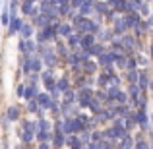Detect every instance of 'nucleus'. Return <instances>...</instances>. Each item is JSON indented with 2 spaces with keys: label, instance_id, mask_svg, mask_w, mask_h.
Segmentation results:
<instances>
[{
  "label": "nucleus",
  "instance_id": "f3484780",
  "mask_svg": "<svg viewBox=\"0 0 153 149\" xmlns=\"http://www.w3.org/2000/svg\"><path fill=\"white\" fill-rule=\"evenodd\" d=\"M54 87L60 91V93H64V91L70 89V82H68V78H60V79H56V85Z\"/></svg>",
  "mask_w": 153,
  "mask_h": 149
},
{
  "label": "nucleus",
  "instance_id": "5701e85b",
  "mask_svg": "<svg viewBox=\"0 0 153 149\" xmlns=\"http://www.w3.org/2000/svg\"><path fill=\"white\" fill-rule=\"evenodd\" d=\"M31 10H33V4H31V2H25V0H22V14H23V16H29Z\"/></svg>",
  "mask_w": 153,
  "mask_h": 149
},
{
  "label": "nucleus",
  "instance_id": "473e14b6",
  "mask_svg": "<svg viewBox=\"0 0 153 149\" xmlns=\"http://www.w3.org/2000/svg\"><path fill=\"white\" fill-rule=\"evenodd\" d=\"M39 149H51V143H39Z\"/></svg>",
  "mask_w": 153,
  "mask_h": 149
},
{
  "label": "nucleus",
  "instance_id": "bb28decb",
  "mask_svg": "<svg viewBox=\"0 0 153 149\" xmlns=\"http://www.w3.org/2000/svg\"><path fill=\"white\" fill-rule=\"evenodd\" d=\"M0 21H2L4 25H8V23H10V14H8V10H6V8H4L2 16H0Z\"/></svg>",
  "mask_w": 153,
  "mask_h": 149
},
{
  "label": "nucleus",
  "instance_id": "4be33fe9",
  "mask_svg": "<svg viewBox=\"0 0 153 149\" xmlns=\"http://www.w3.org/2000/svg\"><path fill=\"white\" fill-rule=\"evenodd\" d=\"M37 128H39V132H51L52 128H51V122L49 120H45V118H41L37 122Z\"/></svg>",
  "mask_w": 153,
  "mask_h": 149
},
{
  "label": "nucleus",
  "instance_id": "412c9836",
  "mask_svg": "<svg viewBox=\"0 0 153 149\" xmlns=\"http://www.w3.org/2000/svg\"><path fill=\"white\" fill-rule=\"evenodd\" d=\"M74 101H76V93L72 89H68V91H64V105H74Z\"/></svg>",
  "mask_w": 153,
  "mask_h": 149
},
{
  "label": "nucleus",
  "instance_id": "f704fd0d",
  "mask_svg": "<svg viewBox=\"0 0 153 149\" xmlns=\"http://www.w3.org/2000/svg\"><path fill=\"white\" fill-rule=\"evenodd\" d=\"M149 87H151V89H153V79H151V82H149Z\"/></svg>",
  "mask_w": 153,
  "mask_h": 149
},
{
  "label": "nucleus",
  "instance_id": "72a5a7b5",
  "mask_svg": "<svg viewBox=\"0 0 153 149\" xmlns=\"http://www.w3.org/2000/svg\"><path fill=\"white\" fill-rule=\"evenodd\" d=\"M25 2H31V4H33V2H37V0H25Z\"/></svg>",
  "mask_w": 153,
  "mask_h": 149
},
{
  "label": "nucleus",
  "instance_id": "1a4fd4ad",
  "mask_svg": "<svg viewBox=\"0 0 153 149\" xmlns=\"http://www.w3.org/2000/svg\"><path fill=\"white\" fill-rule=\"evenodd\" d=\"M134 139H132V136L130 134H126V136H124V138H120V142H118V147H116V149H132V147H134Z\"/></svg>",
  "mask_w": 153,
  "mask_h": 149
},
{
  "label": "nucleus",
  "instance_id": "0eeeda50",
  "mask_svg": "<svg viewBox=\"0 0 153 149\" xmlns=\"http://www.w3.org/2000/svg\"><path fill=\"white\" fill-rule=\"evenodd\" d=\"M97 68H99V66H97V62H91V60H87V62H83V64H82V70L85 72L83 76H89V78L95 74V72H97Z\"/></svg>",
  "mask_w": 153,
  "mask_h": 149
},
{
  "label": "nucleus",
  "instance_id": "9d476101",
  "mask_svg": "<svg viewBox=\"0 0 153 149\" xmlns=\"http://www.w3.org/2000/svg\"><path fill=\"white\" fill-rule=\"evenodd\" d=\"M6 118H8V122H16V120L19 118V107H16V105L8 107V110H6Z\"/></svg>",
  "mask_w": 153,
  "mask_h": 149
},
{
  "label": "nucleus",
  "instance_id": "4468645a",
  "mask_svg": "<svg viewBox=\"0 0 153 149\" xmlns=\"http://www.w3.org/2000/svg\"><path fill=\"white\" fill-rule=\"evenodd\" d=\"M126 95H128V97H130L132 101H134V99H138L140 95H142V89H140V87L136 85V83H130V87H128Z\"/></svg>",
  "mask_w": 153,
  "mask_h": 149
},
{
  "label": "nucleus",
  "instance_id": "9b49d317",
  "mask_svg": "<svg viewBox=\"0 0 153 149\" xmlns=\"http://www.w3.org/2000/svg\"><path fill=\"white\" fill-rule=\"evenodd\" d=\"M19 35H22V39H23V41L31 39V37H33V25H31V23H23V25H22V29H19Z\"/></svg>",
  "mask_w": 153,
  "mask_h": 149
},
{
  "label": "nucleus",
  "instance_id": "39448f33",
  "mask_svg": "<svg viewBox=\"0 0 153 149\" xmlns=\"http://www.w3.org/2000/svg\"><path fill=\"white\" fill-rule=\"evenodd\" d=\"M95 45V35H82V41H79V49L82 50H89Z\"/></svg>",
  "mask_w": 153,
  "mask_h": 149
},
{
  "label": "nucleus",
  "instance_id": "7ed1b4c3",
  "mask_svg": "<svg viewBox=\"0 0 153 149\" xmlns=\"http://www.w3.org/2000/svg\"><path fill=\"white\" fill-rule=\"evenodd\" d=\"M74 33V29H72V23H56V35H62V37H70V35Z\"/></svg>",
  "mask_w": 153,
  "mask_h": 149
},
{
  "label": "nucleus",
  "instance_id": "a878e982",
  "mask_svg": "<svg viewBox=\"0 0 153 149\" xmlns=\"http://www.w3.org/2000/svg\"><path fill=\"white\" fill-rule=\"evenodd\" d=\"M138 78H140V74L136 70H130V72H128V82H130V83H136V82H138Z\"/></svg>",
  "mask_w": 153,
  "mask_h": 149
},
{
  "label": "nucleus",
  "instance_id": "7c9ffc66",
  "mask_svg": "<svg viewBox=\"0 0 153 149\" xmlns=\"http://www.w3.org/2000/svg\"><path fill=\"white\" fill-rule=\"evenodd\" d=\"M116 66H118V68H126V56H124V54L116 60Z\"/></svg>",
  "mask_w": 153,
  "mask_h": 149
},
{
  "label": "nucleus",
  "instance_id": "6ab92c4d",
  "mask_svg": "<svg viewBox=\"0 0 153 149\" xmlns=\"http://www.w3.org/2000/svg\"><path fill=\"white\" fill-rule=\"evenodd\" d=\"M19 139H22L23 143H31L35 139V134H31V132H25V130H22L19 132Z\"/></svg>",
  "mask_w": 153,
  "mask_h": 149
},
{
  "label": "nucleus",
  "instance_id": "c85d7f7f",
  "mask_svg": "<svg viewBox=\"0 0 153 149\" xmlns=\"http://www.w3.org/2000/svg\"><path fill=\"white\" fill-rule=\"evenodd\" d=\"M49 2H51V6L58 8V6H64V4H70V0H49Z\"/></svg>",
  "mask_w": 153,
  "mask_h": 149
},
{
  "label": "nucleus",
  "instance_id": "2eb2a0df",
  "mask_svg": "<svg viewBox=\"0 0 153 149\" xmlns=\"http://www.w3.org/2000/svg\"><path fill=\"white\" fill-rule=\"evenodd\" d=\"M105 52H107V49H105V45H101V43H95V45L89 49V54L91 56H97V58L101 54H105Z\"/></svg>",
  "mask_w": 153,
  "mask_h": 149
},
{
  "label": "nucleus",
  "instance_id": "2f4dec72",
  "mask_svg": "<svg viewBox=\"0 0 153 149\" xmlns=\"http://www.w3.org/2000/svg\"><path fill=\"white\" fill-rule=\"evenodd\" d=\"M23 89H25V85H23V83H19L18 89H16V95H18V97H23Z\"/></svg>",
  "mask_w": 153,
  "mask_h": 149
},
{
  "label": "nucleus",
  "instance_id": "393cba45",
  "mask_svg": "<svg viewBox=\"0 0 153 149\" xmlns=\"http://www.w3.org/2000/svg\"><path fill=\"white\" fill-rule=\"evenodd\" d=\"M56 54H60V56H64V58H66V56L70 54V50L66 49V45H60V43H58V49H56Z\"/></svg>",
  "mask_w": 153,
  "mask_h": 149
},
{
  "label": "nucleus",
  "instance_id": "dca6fc26",
  "mask_svg": "<svg viewBox=\"0 0 153 149\" xmlns=\"http://www.w3.org/2000/svg\"><path fill=\"white\" fill-rule=\"evenodd\" d=\"M22 130L31 132V134H37V132H39V128H37V122H33V120H23Z\"/></svg>",
  "mask_w": 153,
  "mask_h": 149
},
{
  "label": "nucleus",
  "instance_id": "ddd939ff",
  "mask_svg": "<svg viewBox=\"0 0 153 149\" xmlns=\"http://www.w3.org/2000/svg\"><path fill=\"white\" fill-rule=\"evenodd\" d=\"M97 60H99V62H97V66H103V68H107V66H112V56L108 54V50L105 52V54H101Z\"/></svg>",
  "mask_w": 153,
  "mask_h": 149
},
{
  "label": "nucleus",
  "instance_id": "c756f323",
  "mask_svg": "<svg viewBox=\"0 0 153 149\" xmlns=\"http://www.w3.org/2000/svg\"><path fill=\"white\" fill-rule=\"evenodd\" d=\"M134 149H149V147H147V143L143 142V139H138V142L134 143Z\"/></svg>",
  "mask_w": 153,
  "mask_h": 149
},
{
  "label": "nucleus",
  "instance_id": "f8f14e48",
  "mask_svg": "<svg viewBox=\"0 0 153 149\" xmlns=\"http://www.w3.org/2000/svg\"><path fill=\"white\" fill-rule=\"evenodd\" d=\"M79 41H82V35L72 33L70 37H68V47H70L72 50H78V49H79Z\"/></svg>",
  "mask_w": 153,
  "mask_h": 149
},
{
  "label": "nucleus",
  "instance_id": "f257e3e1",
  "mask_svg": "<svg viewBox=\"0 0 153 149\" xmlns=\"http://www.w3.org/2000/svg\"><path fill=\"white\" fill-rule=\"evenodd\" d=\"M126 31H128V27H126V23H124V19L116 18L114 27H112V35H114V37H122V35H126Z\"/></svg>",
  "mask_w": 153,
  "mask_h": 149
},
{
  "label": "nucleus",
  "instance_id": "6e6552de",
  "mask_svg": "<svg viewBox=\"0 0 153 149\" xmlns=\"http://www.w3.org/2000/svg\"><path fill=\"white\" fill-rule=\"evenodd\" d=\"M37 95H39V89L35 85H25V89H23V99L33 101V99H37Z\"/></svg>",
  "mask_w": 153,
  "mask_h": 149
},
{
  "label": "nucleus",
  "instance_id": "423d86ee",
  "mask_svg": "<svg viewBox=\"0 0 153 149\" xmlns=\"http://www.w3.org/2000/svg\"><path fill=\"white\" fill-rule=\"evenodd\" d=\"M35 101H37L39 108H49V107H51V103H52V99H51V95H49V93H39Z\"/></svg>",
  "mask_w": 153,
  "mask_h": 149
},
{
  "label": "nucleus",
  "instance_id": "aec40b11",
  "mask_svg": "<svg viewBox=\"0 0 153 149\" xmlns=\"http://www.w3.org/2000/svg\"><path fill=\"white\" fill-rule=\"evenodd\" d=\"M101 142H105V134L99 130H93L91 132V143H101Z\"/></svg>",
  "mask_w": 153,
  "mask_h": 149
},
{
  "label": "nucleus",
  "instance_id": "c9c22d12",
  "mask_svg": "<svg viewBox=\"0 0 153 149\" xmlns=\"http://www.w3.org/2000/svg\"><path fill=\"white\" fill-rule=\"evenodd\" d=\"M0 6H2V0H0Z\"/></svg>",
  "mask_w": 153,
  "mask_h": 149
},
{
  "label": "nucleus",
  "instance_id": "cd10ccee",
  "mask_svg": "<svg viewBox=\"0 0 153 149\" xmlns=\"http://www.w3.org/2000/svg\"><path fill=\"white\" fill-rule=\"evenodd\" d=\"M83 6V0H70V8L72 10H79Z\"/></svg>",
  "mask_w": 153,
  "mask_h": 149
},
{
  "label": "nucleus",
  "instance_id": "f03ea898",
  "mask_svg": "<svg viewBox=\"0 0 153 149\" xmlns=\"http://www.w3.org/2000/svg\"><path fill=\"white\" fill-rule=\"evenodd\" d=\"M52 147L54 149H62L66 145V136L62 134V132H52V139H51Z\"/></svg>",
  "mask_w": 153,
  "mask_h": 149
},
{
  "label": "nucleus",
  "instance_id": "b1692460",
  "mask_svg": "<svg viewBox=\"0 0 153 149\" xmlns=\"http://www.w3.org/2000/svg\"><path fill=\"white\" fill-rule=\"evenodd\" d=\"M27 110H29V112H39V110H41L35 99H33V101H27Z\"/></svg>",
  "mask_w": 153,
  "mask_h": 149
},
{
  "label": "nucleus",
  "instance_id": "a211bd4d",
  "mask_svg": "<svg viewBox=\"0 0 153 149\" xmlns=\"http://www.w3.org/2000/svg\"><path fill=\"white\" fill-rule=\"evenodd\" d=\"M35 138H37L41 143H51V139H52V132H37V134H35Z\"/></svg>",
  "mask_w": 153,
  "mask_h": 149
},
{
  "label": "nucleus",
  "instance_id": "20e7f679",
  "mask_svg": "<svg viewBox=\"0 0 153 149\" xmlns=\"http://www.w3.org/2000/svg\"><path fill=\"white\" fill-rule=\"evenodd\" d=\"M22 25H23V21H22V18H12L10 19V23H8V33L10 35H14V33H19V29H22Z\"/></svg>",
  "mask_w": 153,
  "mask_h": 149
}]
</instances>
